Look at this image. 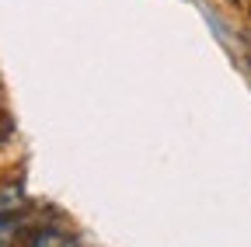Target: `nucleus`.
Here are the masks:
<instances>
[{
    "label": "nucleus",
    "instance_id": "f257e3e1",
    "mask_svg": "<svg viewBox=\"0 0 251 247\" xmlns=\"http://www.w3.org/2000/svg\"><path fill=\"white\" fill-rule=\"evenodd\" d=\"M25 247H80V240H77V233H70V230L42 226V230H35V233L25 240Z\"/></svg>",
    "mask_w": 251,
    "mask_h": 247
},
{
    "label": "nucleus",
    "instance_id": "f03ea898",
    "mask_svg": "<svg viewBox=\"0 0 251 247\" xmlns=\"http://www.w3.org/2000/svg\"><path fill=\"white\" fill-rule=\"evenodd\" d=\"M25 237L21 212H0V247H14Z\"/></svg>",
    "mask_w": 251,
    "mask_h": 247
},
{
    "label": "nucleus",
    "instance_id": "7ed1b4c3",
    "mask_svg": "<svg viewBox=\"0 0 251 247\" xmlns=\"http://www.w3.org/2000/svg\"><path fill=\"white\" fill-rule=\"evenodd\" d=\"M21 205H25L21 181H4L0 184V212H21Z\"/></svg>",
    "mask_w": 251,
    "mask_h": 247
},
{
    "label": "nucleus",
    "instance_id": "20e7f679",
    "mask_svg": "<svg viewBox=\"0 0 251 247\" xmlns=\"http://www.w3.org/2000/svg\"><path fill=\"white\" fill-rule=\"evenodd\" d=\"M4 136H7V126H4V122H0V143H4Z\"/></svg>",
    "mask_w": 251,
    "mask_h": 247
}]
</instances>
